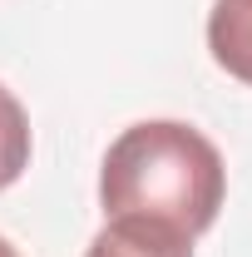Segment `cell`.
<instances>
[{"instance_id": "1", "label": "cell", "mask_w": 252, "mask_h": 257, "mask_svg": "<svg viewBox=\"0 0 252 257\" xmlns=\"http://www.w3.org/2000/svg\"><path fill=\"white\" fill-rule=\"evenodd\" d=\"M227 168L208 134L178 119L129 124L99 168V203L109 218H154L178 232H208L218 223Z\"/></svg>"}, {"instance_id": "3", "label": "cell", "mask_w": 252, "mask_h": 257, "mask_svg": "<svg viewBox=\"0 0 252 257\" xmlns=\"http://www.w3.org/2000/svg\"><path fill=\"white\" fill-rule=\"evenodd\" d=\"M208 50L218 69L252 84V0H213L208 10Z\"/></svg>"}, {"instance_id": "5", "label": "cell", "mask_w": 252, "mask_h": 257, "mask_svg": "<svg viewBox=\"0 0 252 257\" xmlns=\"http://www.w3.org/2000/svg\"><path fill=\"white\" fill-rule=\"evenodd\" d=\"M0 257H20V252H15V247H10V242H5V237H0Z\"/></svg>"}, {"instance_id": "4", "label": "cell", "mask_w": 252, "mask_h": 257, "mask_svg": "<svg viewBox=\"0 0 252 257\" xmlns=\"http://www.w3.org/2000/svg\"><path fill=\"white\" fill-rule=\"evenodd\" d=\"M30 168V119L20 99L0 84V193Z\"/></svg>"}, {"instance_id": "2", "label": "cell", "mask_w": 252, "mask_h": 257, "mask_svg": "<svg viewBox=\"0 0 252 257\" xmlns=\"http://www.w3.org/2000/svg\"><path fill=\"white\" fill-rule=\"evenodd\" d=\"M84 257H193V237L154 218H109Z\"/></svg>"}]
</instances>
